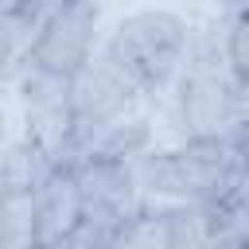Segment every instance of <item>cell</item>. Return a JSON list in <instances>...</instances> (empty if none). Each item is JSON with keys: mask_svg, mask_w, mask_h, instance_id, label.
I'll return each mask as SVG.
<instances>
[{"mask_svg": "<svg viewBox=\"0 0 249 249\" xmlns=\"http://www.w3.org/2000/svg\"><path fill=\"white\" fill-rule=\"evenodd\" d=\"M47 4H35V0H19L12 8L0 12V86L12 82L23 66V54L31 47V35L39 27V16H43Z\"/></svg>", "mask_w": 249, "mask_h": 249, "instance_id": "cell-7", "label": "cell"}, {"mask_svg": "<svg viewBox=\"0 0 249 249\" xmlns=\"http://www.w3.org/2000/svg\"><path fill=\"white\" fill-rule=\"evenodd\" d=\"M27 195L35 214V241L39 249H58V241L78 226L82 218V195L74 167L47 148L31 140V163H27Z\"/></svg>", "mask_w": 249, "mask_h": 249, "instance_id": "cell-5", "label": "cell"}, {"mask_svg": "<svg viewBox=\"0 0 249 249\" xmlns=\"http://www.w3.org/2000/svg\"><path fill=\"white\" fill-rule=\"evenodd\" d=\"M171 89H175L171 121H175L179 140L245 132V89H249V82L237 78L222 62L214 39L191 43V54H187L179 78L171 82Z\"/></svg>", "mask_w": 249, "mask_h": 249, "instance_id": "cell-3", "label": "cell"}, {"mask_svg": "<svg viewBox=\"0 0 249 249\" xmlns=\"http://www.w3.org/2000/svg\"><path fill=\"white\" fill-rule=\"evenodd\" d=\"M12 4H19V0H0V12H4V8H12Z\"/></svg>", "mask_w": 249, "mask_h": 249, "instance_id": "cell-9", "label": "cell"}, {"mask_svg": "<svg viewBox=\"0 0 249 249\" xmlns=\"http://www.w3.org/2000/svg\"><path fill=\"white\" fill-rule=\"evenodd\" d=\"M214 222L206 206L140 202L109 237L105 249H210Z\"/></svg>", "mask_w": 249, "mask_h": 249, "instance_id": "cell-4", "label": "cell"}, {"mask_svg": "<svg viewBox=\"0 0 249 249\" xmlns=\"http://www.w3.org/2000/svg\"><path fill=\"white\" fill-rule=\"evenodd\" d=\"M66 163L74 167V179H78L82 214L124 222L144 202L140 183H136V160H124V156H82V160H66Z\"/></svg>", "mask_w": 249, "mask_h": 249, "instance_id": "cell-6", "label": "cell"}, {"mask_svg": "<svg viewBox=\"0 0 249 249\" xmlns=\"http://www.w3.org/2000/svg\"><path fill=\"white\" fill-rule=\"evenodd\" d=\"M136 183L148 202L214 206L245 195V132L175 140L136 156Z\"/></svg>", "mask_w": 249, "mask_h": 249, "instance_id": "cell-1", "label": "cell"}, {"mask_svg": "<svg viewBox=\"0 0 249 249\" xmlns=\"http://www.w3.org/2000/svg\"><path fill=\"white\" fill-rule=\"evenodd\" d=\"M191 43H195V31L187 16L171 8H140L113 23L97 54L136 89L140 101H148L171 89V82L179 78L191 54Z\"/></svg>", "mask_w": 249, "mask_h": 249, "instance_id": "cell-2", "label": "cell"}, {"mask_svg": "<svg viewBox=\"0 0 249 249\" xmlns=\"http://www.w3.org/2000/svg\"><path fill=\"white\" fill-rule=\"evenodd\" d=\"M35 4H54V0H35Z\"/></svg>", "mask_w": 249, "mask_h": 249, "instance_id": "cell-10", "label": "cell"}, {"mask_svg": "<svg viewBox=\"0 0 249 249\" xmlns=\"http://www.w3.org/2000/svg\"><path fill=\"white\" fill-rule=\"evenodd\" d=\"M210 249H249V233H233V237H214Z\"/></svg>", "mask_w": 249, "mask_h": 249, "instance_id": "cell-8", "label": "cell"}]
</instances>
